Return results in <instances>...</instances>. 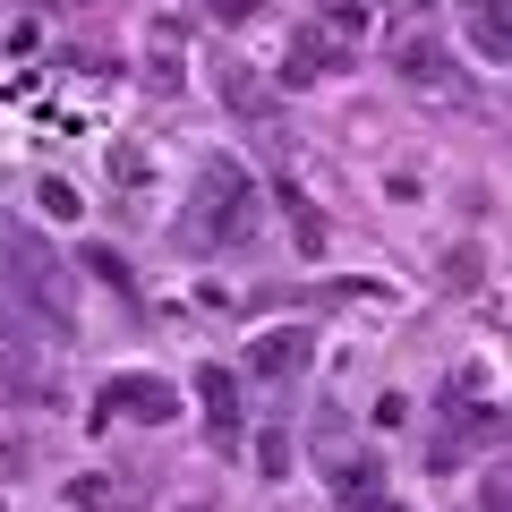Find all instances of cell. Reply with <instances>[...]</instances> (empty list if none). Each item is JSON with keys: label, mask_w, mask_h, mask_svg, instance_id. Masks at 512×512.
<instances>
[{"label": "cell", "mask_w": 512, "mask_h": 512, "mask_svg": "<svg viewBox=\"0 0 512 512\" xmlns=\"http://www.w3.org/2000/svg\"><path fill=\"white\" fill-rule=\"evenodd\" d=\"M0 308H18L26 325H52V333L77 325V282H69V265H60L26 222H9V214H0Z\"/></svg>", "instance_id": "obj_1"}, {"label": "cell", "mask_w": 512, "mask_h": 512, "mask_svg": "<svg viewBox=\"0 0 512 512\" xmlns=\"http://www.w3.org/2000/svg\"><path fill=\"white\" fill-rule=\"evenodd\" d=\"M188 239H197V248H248V239H256V180H248V163H231V154L197 163V188H188Z\"/></svg>", "instance_id": "obj_2"}, {"label": "cell", "mask_w": 512, "mask_h": 512, "mask_svg": "<svg viewBox=\"0 0 512 512\" xmlns=\"http://www.w3.org/2000/svg\"><path fill=\"white\" fill-rule=\"evenodd\" d=\"M487 444H504V410L478 393V376L461 367V376H444V427L436 444H427V470H461L470 453H487Z\"/></svg>", "instance_id": "obj_3"}, {"label": "cell", "mask_w": 512, "mask_h": 512, "mask_svg": "<svg viewBox=\"0 0 512 512\" xmlns=\"http://www.w3.org/2000/svg\"><path fill=\"white\" fill-rule=\"evenodd\" d=\"M359 35H367V9H359V0H333L325 18H308V26L291 35V60H282V86H316V77L350 69Z\"/></svg>", "instance_id": "obj_4"}, {"label": "cell", "mask_w": 512, "mask_h": 512, "mask_svg": "<svg viewBox=\"0 0 512 512\" xmlns=\"http://www.w3.org/2000/svg\"><path fill=\"white\" fill-rule=\"evenodd\" d=\"M94 410H103V419H137V427H163V419H180V384H163V376H103Z\"/></svg>", "instance_id": "obj_5"}, {"label": "cell", "mask_w": 512, "mask_h": 512, "mask_svg": "<svg viewBox=\"0 0 512 512\" xmlns=\"http://www.w3.org/2000/svg\"><path fill=\"white\" fill-rule=\"evenodd\" d=\"M384 60H393V69L410 77V86H453V60H444V43H436V26H393V35H384Z\"/></svg>", "instance_id": "obj_6"}, {"label": "cell", "mask_w": 512, "mask_h": 512, "mask_svg": "<svg viewBox=\"0 0 512 512\" xmlns=\"http://www.w3.org/2000/svg\"><path fill=\"white\" fill-rule=\"evenodd\" d=\"M308 359H316V333L308 325H274V333H256V342H248V376H265V384H291Z\"/></svg>", "instance_id": "obj_7"}, {"label": "cell", "mask_w": 512, "mask_h": 512, "mask_svg": "<svg viewBox=\"0 0 512 512\" xmlns=\"http://www.w3.org/2000/svg\"><path fill=\"white\" fill-rule=\"evenodd\" d=\"M197 402H205V427H214V444L231 453V444H239V376L205 359V367H197Z\"/></svg>", "instance_id": "obj_8"}, {"label": "cell", "mask_w": 512, "mask_h": 512, "mask_svg": "<svg viewBox=\"0 0 512 512\" xmlns=\"http://www.w3.org/2000/svg\"><path fill=\"white\" fill-rule=\"evenodd\" d=\"M111 197H120V222H154V180H146V146H111Z\"/></svg>", "instance_id": "obj_9"}, {"label": "cell", "mask_w": 512, "mask_h": 512, "mask_svg": "<svg viewBox=\"0 0 512 512\" xmlns=\"http://www.w3.org/2000/svg\"><path fill=\"white\" fill-rule=\"evenodd\" d=\"M461 26H470V43L487 60L512 69V0H461Z\"/></svg>", "instance_id": "obj_10"}, {"label": "cell", "mask_w": 512, "mask_h": 512, "mask_svg": "<svg viewBox=\"0 0 512 512\" xmlns=\"http://www.w3.org/2000/svg\"><path fill=\"white\" fill-rule=\"evenodd\" d=\"M35 205H43V222H77V214H86V205H77V188H69V180H52V171L35 180Z\"/></svg>", "instance_id": "obj_11"}, {"label": "cell", "mask_w": 512, "mask_h": 512, "mask_svg": "<svg viewBox=\"0 0 512 512\" xmlns=\"http://www.w3.org/2000/svg\"><path fill=\"white\" fill-rule=\"evenodd\" d=\"M86 274H94V282H111L120 299H137V291H128V265H120L111 248H86Z\"/></svg>", "instance_id": "obj_12"}, {"label": "cell", "mask_w": 512, "mask_h": 512, "mask_svg": "<svg viewBox=\"0 0 512 512\" xmlns=\"http://www.w3.org/2000/svg\"><path fill=\"white\" fill-rule=\"evenodd\" d=\"M256 470H265V478L291 470V436H256Z\"/></svg>", "instance_id": "obj_13"}, {"label": "cell", "mask_w": 512, "mask_h": 512, "mask_svg": "<svg viewBox=\"0 0 512 512\" xmlns=\"http://www.w3.org/2000/svg\"><path fill=\"white\" fill-rule=\"evenodd\" d=\"M444 282H453V291H470V282H478V256H470V248L444 256Z\"/></svg>", "instance_id": "obj_14"}, {"label": "cell", "mask_w": 512, "mask_h": 512, "mask_svg": "<svg viewBox=\"0 0 512 512\" xmlns=\"http://www.w3.org/2000/svg\"><path fill=\"white\" fill-rule=\"evenodd\" d=\"M487 512H512V470H495V478H487Z\"/></svg>", "instance_id": "obj_15"}, {"label": "cell", "mask_w": 512, "mask_h": 512, "mask_svg": "<svg viewBox=\"0 0 512 512\" xmlns=\"http://www.w3.org/2000/svg\"><path fill=\"white\" fill-rule=\"evenodd\" d=\"M248 9H256V0H214V18H222V26H239Z\"/></svg>", "instance_id": "obj_16"}, {"label": "cell", "mask_w": 512, "mask_h": 512, "mask_svg": "<svg viewBox=\"0 0 512 512\" xmlns=\"http://www.w3.org/2000/svg\"><path fill=\"white\" fill-rule=\"evenodd\" d=\"M376 512H402V504H376Z\"/></svg>", "instance_id": "obj_17"}]
</instances>
